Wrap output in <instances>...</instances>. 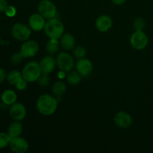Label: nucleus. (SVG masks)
<instances>
[{
    "instance_id": "1a4fd4ad",
    "label": "nucleus",
    "mask_w": 153,
    "mask_h": 153,
    "mask_svg": "<svg viewBox=\"0 0 153 153\" xmlns=\"http://www.w3.org/2000/svg\"><path fill=\"white\" fill-rule=\"evenodd\" d=\"M9 113L12 119L16 121H20L26 116V108L22 103L15 102L10 106Z\"/></svg>"
},
{
    "instance_id": "aec40b11",
    "label": "nucleus",
    "mask_w": 153,
    "mask_h": 153,
    "mask_svg": "<svg viewBox=\"0 0 153 153\" xmlns=\"http://www.w3.org/2000/svg\"><path fill=\"white\" fill-rule=\"evenodd\" d=\"M7 79L10 85H16L21 79H23V77H22V74L20 73V72L17 71V70H12L7 76Z\"/></svg>"
},
{
    "instance_id": "6ab92c4d",
    "label": "nucleus",
    "mask_w": 153,
    "mask_h": 153,
    "mask_svg": "<svg viewBox=\"0 0 153 153\" xmlns=\"http://www.w3.org/2000/svg\"><path fill=\"white\" fill-rule=\"evenodd\" d=\"M52 93L56 97H60L64 94L67 90L66 84L63 82H57L52 86Z\"/></svg>"
},
{
    "instance_id": "20e7f679",
    "label": "nucleus",
    "mask_w": 153,
    "mask_h": 153,
    "mask_svg": "<svg viewBox=\"0 0 153 153\" xmlns=\"http://www.w3.org/2000/svg\"><path fill=\"white\" fill-rule=\"evenodd\" d=\"M38 11L39 13L47 19L55 18L57 14L56 7L50 0H42L39 3Z\"/></svg>"
},
{
    "instance_id": "4468645a",
    "label": "nucleus",
    "mask_w": 153,
    "mask_h": 153,
    "mask_svg": "<svg viewBox=\"0 0 153 153\" xmlns=\"http://www.w3.org/2000/svg\"><path fill=\"white\" fill-rule=\"evenodd\" d=\"M39 64H40L42 73L49 75L55 69V65H56V61L54 59L53 57L47 55V56H45L44 58H43V59L40 61Z\"/></svg>"
},
{
    "instance_id": "4be33fe9",
    "label": "nucleus",
    "mask_w": 153,
    "mask_h": 153,
    "mask_svg": "<svg viewBox=\"0 0 153 153\" xmlns=\"http://www.w3.org/2000/svg\"><path fill=\"white\" fill-rule=\"evenodd\" d=\"M67 82L72 85H77L81 82V75L77 71H70L67 76Z\"/></svg>"
},
{
    "instance_id": "423d86ee",
    "label": "nucleus",
    "mask_w": 153,
    "mask_h": 153,
    "mask_svg": "<svg viewBox=\"0 0 153 153\" xmlns=\"http://www.w3.org/2000/svg\"><path fill=\"white\" fill-rule=\"evenodd\" d=\"M56 64L60 70L69 73L74 67V60L67 52H61L57 57Z\"/></svg>"
},
{
    "instance_id": "a211bd4d",
    "label": "nucleus",
    "mask_w": 153,
    "mask_h": 153,
    "mask_svg": "<svg viewBox=\"0 0 153 153\" xmlns=\"http://www.w3.org/2000/svg\"><path fill=\"white\" fill-rule=\"evenodd\" d=\"M16 98L17 97H16V93L12 90H7V91H4L1 95L2 102L7 105H11L13 103L16 102Z\"/></svg>"
},
{
    "instance_id": "c85d7f7f",
    "label": "nucleus",
    "mask_w": 153,
    "mask_h": 153,
    "mask_svg": "<svg viewBox=\"0 0 153 153\" xmlns=\"http://www.w3.org/2000/svg\"><path fill=\"white\" fill-rule=\"evenodd\" d=\"M27 85H28V82L25 79H22L15 86L19 91H23L27 88Z\"/></svg>"
},
{
    "instance_id": "7ed1b4c3",
    "label": "nucleus",
    "mask_w": 153,
    "mask_h": 153,
    "mask_svg": "<svg viewBox=\"0 0 153 153\" xmlns=\"http://www.w3.org/2000/svg\"><path fill=\"white\" fill-rule=\"evenodd\" d=\"M22 74L23 79L28 82H34L38 80L42 74L40 64L35 61H30L24 67Z\"/></svg>"
},
{
    "instance_id": "cd10ccee",
    "label": "nucleus",
    "mask_w": 153,
    "mask_h": 153,
    "mask_svg": "<svg viewBox=\"0 0 153 153\" xmlns=\"http://www.w3.org/2000/svg\"><path fill=\"white\" fill-rule=\"evenodd\" d=\"M4 12L5 13V14L7 15V16H9V17H13V16H14L16 13V8H15L13 6L11 5H7V7H6L5 10H4Z\"/></svg>"
},
{
    "instance_id": "f03ea898",
    "label": "nucleus",
    "mask_w": 153,
    "mask_h": 153,
    "mask_svg": "<svg viewBox=\"0 0 153 153\" xmlns=\"http://www.w3.org/2000/svg\"><path fill=\"white\" fill-rule=\"evenodd\" d=\"M45 32L49 38L57 39L61 38L64 34V26L62 22L56 18L48 19L45 25Z\"/></svg>"
},
{
    "instance_id": "6e6552de",
    "label": "nucleus",
    "mask_w": 153,
    "mask_h": 153,
    "mask_svg": "<svg viewBox=\"0 0 153 153\" xmlns=\"http://www.w3.org/2000/svg\"><path fill=\"white\" fill-rule=\"evenodd\" d=\"M39 51V45L34 40H25L20 48V52L25 58L34 57Z\"/></svg>"
},
{
    "instance_id": "ddd939ff",
    "label": "nucleus",
    "mask_w": 153,
    "mask_h": 153,
    "mask_svg": "<svg viewBox=\"0 0 153 153\" xmlns=\"http://www.w3.org/2000/svg\"><path fill=\"white\" fill-rule=\"evenodd\" d=\"M46 22L45 18L40 13H34L30 16L29 20H28L29 27L31 29L35 31L44 29Z\"/></svg>"
},
{
    "instance_id": "412c9836",
    "label": "nucleus",
    "mask_w": 153,
    "mask_h": 153,
    "mask_svg": "<svg viewBox=\"0 0 153 153\" xmlns=\"http://www.w3.org/2000/svg\"><path fill=\"white\" fill-rule=\"evenodd\" d=\"M46 51L51 55L56 53L59 49V42L57 39L50 38V40L46 43Z\"/></svg>"
},
{
    "instance_id": "39448f33",
    "label": "nucleus",
    "mask_w": 153,
    "mask_h": 153,
    "mask_svg": "<svg viewBox=\"0 0 153 153\" xmlns=\"http://www.w3.org/2000/svg\"><path fill=\"white\" fill-rule=\"evenodd\" d=\"M130 43L135 49L141 50L146 47L149 43V38L143 31H135L131 34Z\"/></svg>"
},
{
    "instance_id": "0eeeda50",
    "label": "nucleus",
    "mask_w": 153,
    "mask_h": 153,
    "mask_svg": "<svg viewBox=\"0 0 153 153\" xmlns=\"http://www.w3.org/2000/svg\"><path fill=\"white\" fill-rule=\"evenodd\" d=\"M11 34L16 40L25 41L31 35V28L22 23H16L12 27Z\"/></svg>"
},
{
    "instance_id": "f8f14e48",
    "label": "nucleus",
    "mask_w": 153,
    "mask_h": 153,
    "mask_svg": "<svg viewBox=\"0 0 153 153\" xmlns=\"http://www.w3.org/2000/svg\"><path fill=\"white\" fill-rule=\"evenodd\" d=\"M114 123L120 128H126L132 124V117L127 112L120 111L115 115Z\"/></svg>"
},
{
    "instance_id": "9d476101",
    "label": "nucleus",
    "mask_w": 153,
    "mask_h": 153,
    "mask_svg": "<svg viewBox=\"0 0 153 153\" xmlns=\"http://www.w3.org/2000/svg\"><path fill=\"white\" fill-rule=\"evenodd\" d=\"M10 149L13 152L16 153H24L28 149L29 145L28 141L22 137H14L10 140L9 143Z\"/></svg>"
},
{
    "instance_id": "7c9ffc66",
    "label": "nucleus",
    "mask_w": 153,
    "mask_h": 153,
    "mask_svg": "<svg viewBox=\"0 0 153 153\" xmlns=\"http://www.w3.org/2000/svg\"><path fill=\"white\" fill-rule=\"evenodd\" d=\"M6 76H7V75H6L5 71L2 68H0V84L4 82Z\"/></svg>"
},
{
    "instance_id": "9b49d317",
    "label": "nucleus",
    "mask_w": 153,
    "mask_h": 153,
    "mask_svg": "<svg viewBox=\"0 0 153 153\" xmlns=\"http://www.w3.org/2000/svg\"><path fill=\"white\" fill-rule=\"evenodd\" d=\"M76 71L82 76H88L91 73L93 70V64L89 59L82 58H79L76 63Z\"/></svg>"
},
{
    "instance_id": "5701e85b",
    "label": "nucleus",
    "mask_w": 153,
    "mask_h": 153,
    "mask_svg": "<svg viewBox=\"0 0 153 153\" xmlns=\"http://www.w3.org/2000/svg\"><path fill=\"white\" fill-rule=\"evenodd\" d=\"M146 27V22L141 17H137L133 22V28L134 31H143Z\"/></svg>"
},
{
    "instance_id": "a878e982",
    "label": "nucleus",
    "mask_w": 153,
    "mask_h": 153,
    "mask_svg": "<svg viewBox=\"0 0 153 153\" xmlns=\"http://www.w3.org/2000/svg\"><path fill=\"white\" fill-rule=\"evenodd\" d=\"M38 83L40 86L45 87L46 85H48L49 84V82H50V79H49V77L48 76V74H44V73H42L40 75V76L38 79Z\"/></svg>"
},
{
    "instance_id": "393cba45",
    "label": "nucleus",
    "mask_w": 153,
    "mask_h": 153,
    "mask_svg": "<svg viewBox=\"0 0 153 153\" xmlns=\"http://www.w3.org/2000/svg\"><path fill=\"white\" fill-rule=\"evenodd\" d=\"M86 49L83 46H78L77 47L75 48L74 51H73V54H74L75 57L79 58H79H85V56L86 55Z\"/></svg>"
},
{
    "instance_id": "dca6fc26",
    "label": "nucleus",
    "mask_w": 153,
    "mask_h": 153,
    "mask_svg": "<svg viewBox=\"0 0 153 153\" xmlns=\"http://www.w3.org/2000/svg\"><path fill=\"white\" fill-rule=\"evenodd\" d=\"M76 40L74 37L70 33L64 34L61 37V46L65 50H71L75 47Z\"/></svg>"
},
{
    "instance_id": "f257e3e1",
    "label": "nucleus",
    "mask_w": 153,
    "mask_h": 153,
    "mask_svg": "<svg viewBox=\"0 0 153 153\" xmlns=\"http://www.w3.org/2000/svg\"><path fill=\"white\" fill-rule=\"evenodd\" d=\"M37 111L43 115L49 116L55 112L58 108V101L52 96L49 94L42 95L37 100Z\"/></svg>"
},
{
    "instance_id": "c756f323",
    "label": "nucleus",
    "mask_w": 153,
    "mask_h": 153,
    "mask_svg": "<svg viewBox=\"0 0 153 153\" xmlns=\"http://www.w3.org/2000/svg\"><path fill=\"white\" fill-rule=\"evenodd\" d=\"M7 5V0H0V12L4 11Z\"/></svg>"
},
{
    "instance_id": "b1692460",
    "label": "nucleus",
    "mask_w": 153,
    "mask_h": 153,
    "mask_svg": "<svg viewBox=\"0 0 153 153\" xmlns=\"http://www.w3.org/2000/svg\"><path fill=\"white\" fill-rule=\"evenodd\" d=\"M10 140L11 138L10 137V136L5 133H0V149H3V148L6 147L7 145H9L10 143Z\"/></svg>"
},
{
    "instance_id": "f3484780",
    "label": "nucleus",
    "mask_w": 153,
    "mask_h": 153,
    "mask_svg": "<svg viewBox=\"0 0 153 153\" xmlns=\"http://www.w3.org/2000/svg\"><path fill=\"white\" fill-rule=\"evenodd\" d=\"M22 132V125L19 122L12 123L7 128V134L10 136V138H14V137H19L21 133Z\"/></svg>"
},
{
    "instance_id": "bb28decb",
    "label": "nucleus",
    "mask_w": 153,
    "mask_h": 153,
    "mask_svg": "<svg viewBox=\"0 0 153 153\" xmlns=\"http://www.w3.org/2000/svg\"><path fill=\"white\" fill-rule=\"evenodd\" d=\"M25 57L22 55L21 52H18V53H15L13 56L11 57V62L14 64H18L22 61V59Z\"/></svg>"
},
{
    "instance_id": "2f4dec72",
    "label": "nucleus",
    "mask_w": 153,
    "mask_h": 153,
    "mask_svg": "<svg viewBox=\"0 0 153 153\" xmlns=\"http://www.w3.org/2000/svg\"><path fill=\"white\" fill-rule=\"evenodd\" d=\"M111 1L114 4H117V5H120V4H123V3H125L126 0H111Z\"/></svg>"
},
{
    "instance_id": "2eb2a0df",
    "label": "nucleus",
    "mask_w": 153,
    "mask_h": 153,
    "mask_svg": "<svg viewBox=\"0 0 153 153\" xmlns=\"http://www.w3.org/2000/svg\"><path fill=\"white\" fill-rule=\"evenodd\" d=\"M113 25L112 19L108 15H102L97 18L96 21V27L101 32L108 31Z\"/></svg>"
},
{
    "instance_id": "473e14b6",
    "label": "nucleus",
    "mask_w": 153,
    "mask_h": 153,
    "mask_svg": "<svg viewBox=\"0 0 153 153\" xmlns=\"http://www.w3.org/2000/svg\"><path fill=\"white\" fill-rule=\"evenodd\" d=\"M65 73L66 72L61 70V71L58 73V77H59L60 79H64V78H65V76H66Z\"/></svg>"
}]
</instances>
